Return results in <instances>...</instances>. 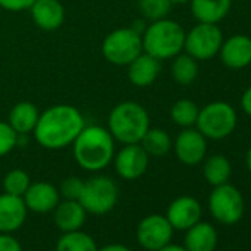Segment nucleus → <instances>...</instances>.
Listing matches in <instances>:
<instances>
[{
	"mask_svg": "<svg viewBox=\"0 0 251 251\" xmlns=\"http://www.w3.org/2000/svg\"><path fill=\"white\" fill-rule=\"evenodd\" d=\"M86 220V210L78 201L64 200L55 207V223L64 232L78 230Z\"/></svg>",
	"mask_w": 251,
	"mask_h": 251,
	"instance_id": "obj_21",
	"label": "nucleus"
},
{
	"mask_svg": "<svg viewBox=\"0 0 251 251\" xmlns=\"http://www.w3.org/2000/svg\"><path fill=\"white\" fill-rule=\"evenodd\" d=\"M202 173H204V179L210 185L219 186V185L227 183V180L232 175V166L225 155L214 154L205 160Z\"/></svg>",
	"mask_w": 251,
	"mask_h": 251,
	"instance_id": "obj_24",
	"label": "nucleus"
},
{
	"mask_svg": "<svg viewBox=\"0 0 251 251\" xmlns=\"http://www.w3.org/2000/svg\"><path fill=\"white\" fill-rule=\"evenodd\" d=\"M112 161L120 177L126 180H135L147 172L150 155L145 152L141 144H129L123 145V148L114 154Z\"/></svg>",
	"mask_w": 251,
	"mask_h": 251,
	"instance_id": "obj_10",
	"label": "nucleus"
},
{
	"mask_svg": "<svg viewBox=\"0 0 251 251\" xmlns=\"http://www.w3.org/2000/svg\"><path fill=\"white\" fill-rule=\"evenodd\" d=\"M150 127V114L139 102L124 100L109 111L106 129L123 145L139 144Z\"/></svg>",
	"mask_w": 251,
	"mask_h": 251,
	"instance_id": "obj_3",
	"label": "nucleus"
},
{
	"mask_svg": "<svg viewBox=\"0 0 251 251\" xmlns=\"http://www.w3.org/2000/svg\"><path fill=\"white\" fill-rule=\"evenodd\" d=\"M39 117L40 111L37 109V106L33 102L23 100L12 106L8 117V123L20 136H25L28 133H33Z\"/></svg>",
	"mask_w": 251,
	"mask_h": 251,
	"instance_id": "obj_19",
	"label": "nucleus"
},
{
	"mask_svg": "<svg viewBox=\"0 0 251 251\" xmlns=\"http://www.w3.org/2000/svg\"><path fill=\"white\" fill-rule=\"evenodd\" d=\"M99 251H130L127 247H124L121 244H111V245H106L103 248H100Z\"/></svg>",
	"mask_w": 251,
	"mask_h": 251,
	"instance_id": "obj_35",
	"label": "nucleus"
},
{
	"mask_svg": "<svg viewBox=\"0 0 251 251\" xmlns=\"http://www.w3.org/2000/svg\"><path fill=\"white\" fill-rule=\"evenodd\" d=\"M34 0H0V8L9 12H23L30 9Z\"/></svg>",
	"mask_w": 251,
	"mask_h": 251,
	"instance_id": "obj_32",
	"label": "nucleus"
},
{
	"mask_svg": "<svg viewBox=\"0 0 251 251\" xmlns=\"http://www.w3.org/2000/svg\"><path fill=\"white\" fill-rule=\"evenodd\" d=\"M59 197L58 188H55L52 183L36 182L28 186L23 200L27 205V210L34 213H49L59 204Z\"/></svg>",
	"mask_w": 251,
	"mask_h": 251,
	"instance_id": "obj_16",
	"label": "nucleus"
},
{
	"mask_svg": "<svg viewBox=\"0 0 251 251\" xmlns=\"http://www.w3.org/2000/svg\"><path fill=\"white\" fill-rule=\"evenodd\" d=\"M172 236H173V226L164 216L152 214L145 217L139 223L138 241L144 248L150 251H157L164 245L170 244Z\"/></svg>",
	"mask_w": 251,
	"mask_h": 251,
	"instance_id": "obj_12",
	"label": "nucleus"
},
{
	"mask_svg": "<svg viewBox=\"0 0 251 251\" xmlns=\"http://www.w3.org/2000/svg\"><path fill=\"white\" fill-rule=\"evenodd\" d=\"M56 251H98V248L92 236L84 232L73 230L65 232L59 238L56 244Z\"/></svg>",
	"mask_w": 251,
	"mask_h": 251,
	"instance_id": "obj_27",
	"label": "nucleus"
},
{
	"mask_svg": "<svg viewBox=\"0 0 251 251\" xmlns=\"http://www.w3.org/2000/svg\"><path fill=\"white\" fill-rule=\"evenodd\" d=\"M84 126V117L75 106L58 103L40 112L33 135L40 147L55 151L73 145Z\"/></svg>",
	"mask_w": 251,
	"mask_h": 251,
	"instance_id": "obj_1",
	"label": "nucleus"
},
{
	"mask_svg": "<svg viewBox=\"0 0 251 251\" xmlns=\"http://www.w3.org/2000/svg\"><path fill=\"white\" fill-rule=\"evenodd\" d=\"M236 123V111L227 102L216 100L200 108L195 126L207 139L220 141L233 133Z\"/></svg>",
	"mask_w": 251,
	"mask_h": 251,
	"instance_id": "obj_6",
	"label": "nucleus"
},
{
	"mask_svg": "<svg viewBox=\"0 0 251 251\" xmlns=\"http://www.w3.org/2000/svg\"><path fill=\"white\" fill-rule=\"evenodd\" d=\"M118 191L112 179L106 176H95L84 182L78 202L86 213L105 214L117 204Z\"/></svg>",
	"mask_w": 251,
	"mask_h": 251,
	"instance_id": "obj_7",
	"label": "nucleus"
},
{
	"mask_svg": "<svg viewBox=\"0 0 251 251\" xmlns=\"http://www.w3.org/2000/svg\"><path fill=\"white\" fill-rule=\"evenodd\" d=\"M157 251H186L185 247H179V245H172V244H167L164 245L163 248L157 250Z\"/></svg>",
	"mask_w": 251,
	"mask_h": 251,
	"instance_id": "obj_36",
	"label": "nucleus"
},
{
	"mask_svg": "<svg viewBox=\"0 0 251 251\" xmlns=\"http://www.w3.org/2000/svg\"><path fill=\"white\" fill-rule=\"evenodd\" d=\"M139 144L150 157H164L173 148L170 135L160 127H150Z\"/></svg>",
	"mask_w": 251,
	"mask_h": 251,
	"instance_id": "obj_25",
	"label": "nucleus"
},
{
	"mask_svg": "<svg viewBox=\"0 0 251 251\" xmlns=\"http://www.w3.org/2000/svg\"><path fill=\"white\" fill-rule=\"evenodd\" d=\"M73 154L77 164L87 172H100L112 161L115 141L102 126H84L73 142Z\"/></svg>",
	"mask_w": 251,
	"mask_h": 251,
	"instance_id": "obj_2",
	"label": "nucleus"
},
{
	"mask_svg": "<svg viewBox=\"0 0 251 251\" xmlns=\"http://www.w3.org/2000/svg\"><path fill=\"white\" fill-rule=\"evenodd\" d=\"M177 160L186 166L200 164L207 154V138L194 127L183 129L173 142Z\"/></svg>",
	"mask_w": 251,
	"mask_h": 251,
	"instance_id": "obj_11",
	"label": "nucleus"
},
{
	"mask_svg": "<svg viewBox=\"0 0 251 251\" xmlns=\"http://www.w3.org/2000/svg\"><path fill=\"white\" fill-rule=\"evenodd\" d=\"M189 2H191V0H170L172 5H186Z\"/></svg>",
	"mask_w": 251,
	"mask_h": 251,
	"instance_id": "obj_38",
	"label": "nucleus"
},
{
	"mask_svg": "<svg viewBox=\"0 0 251 251\" xmlns=\"http://www.w3.org/2000/svg\"><path fill=\"white\" fill-rule=\"evenodd\" d=\"M185 248L186 251H213L217 244L216 229L205 222H198L186 229Z\"/></svg>",
	"mask_w": 251,
	"mask_h": 251,
	"instance_id": "obj_22",
	"label": "nucleus"
},
{
	"mask_svg": "<svg viewBox=\"0 0 251 251\" xmlns=\"http://www.w3.org/2000/svg\"><path fill=\"white\" fill-rule=\"evenodd\" d=\"M222 62L230 70H242L251 64V37L235 34L223 40L219 50Z\"/></svg>",
	"mask_w": 251,
	"mask_h": 251,
	"instance_id": "obj_14",
	"label": "nucleus"
},
{
	"mask_svg": "<svg viewBox=\"0 0 251 251\" xmlns=\"http://www.w3.org/2000/svg\"><path fill=\"white\" fill-rule=\"evenodd\" d=\"M183 27L170 18L152 21L142 31L144 52L158 61L173 59L183 50L185 46Z\"/></svg>",
	"mask_w": 251,
	"mask_h": 251,
	"instance_id": "obj_4",
	"label": "nucleus"
},
{
	"mask_svg": "<svg viewBox=\"0 0 251 251\" xmlns=\"http://www.w3.org/2000/svg\"><path fill=\"white\" fill-rule=\"evenodd\" d=\"M0 251H23V248L14 236L0 235Z\"/></svg>",
	"mask_w": 251,
	"mask_h": 251,
	"instance_id": "obj_33",
	"label": "nucleus"
},
{
	"mask_svg": "<svg viewBox=\"0 0 251 251\" xmlns=\"http://www.w3.org/2000/svg\"><path fill=\"white\" fill-rule=\"evenodd\" d=\"M170 0H138V8L144 18L152 21L167 18L172 9Z\"/></svg>",
	"mask_w": 251,
	"mask_h": 251,
	"instance_id": "obj_28",
	"label": "nucleus"
},
{
	"mask_svg": "<svg viewBox=\"0 0 251 251\" xmlns=\"http://www.w3.org/2000/svg\"><path fill=\"white\" fill-rule=\"evenodd\" d=\"M20 135L11 127L8 121H0V157L8 155L18 145Z\"/></svg>",
	"mask_w": 251,
	"mask_h": 251,
	"instance_id": "obj_30",
	"label": "nucleus"
},
{
	"mask_svg": "<svg viewBox=\"0 0 251 251\" xmlns=\"http://www.w3.org/2000/svg\"><path fill=\"white\" fill-rule=\"evenodd\" d=\"M83 185H84V182L80 177L71 176V177H67L62 180L61 188L58 191H59V195H62L65 200L78 201L81 191H83Z\"/></svg>",
	"mask_w": 251,
	"mask_h": 251,
	"instance_id": "obj_31",
	"label": "nucleus"
},
{
	"mask_svg": "<svg viewBox=\"0 0 251 251\" xmlns=\"http://www.w3.org/2000/svg\"><path fill=\"white\" fill-rule=\"evenodd\" d=\"M172 77L173 80L180 84V86H191L197 77H198V61L195 58H192L191 55L185 53H179L173 58L172 62Z\"/></svg>",
	"mask_w": 251,
	"mask_h": 251,
	"instance_id": "obj_23",
	"label": "nucleus"
},
{
	"mask_svg": "<svg viewBox=\"0 0 251 251\" xmlns=\"http://www.w3.org/2000/svg\"><path fill=\"white\" fill-rule=\"evenodd\" d=\"M211 216L222 225H235L244 214V198L241 192L229 183L214 186L208 198Z\"/></svg>",
	"mask_w": 251,
	"mask_h": 251,
	"instance_id": "obj_9",
	"label": "nucleus"
},
{
	"mask_svg": "<svg viewBox=\"0 0 251 251\" xmlns=\"http://www.w3.org/2000/svg\"><path fill=\"white\" fill-rule=\"evenodd\" d=\"M160 71H161V61L145 52H142L127 65L129 81L136 87L151 86L158 78Z\"/></svg>",
	"mask_w": 251,
	"mask_h": 251,
	"instance_id": "obj_18",
	"label": "nucleus"
},
{
	"mask_svg": "<svg viewBox=\"0 0 251 251\" xmlns=\"http://www.w3.org/2000/svg\"><path fill=\"white\" fill-rule=\"evenodd\" d=\"M100 50L109 64L117 67H127L144 52L142 31L136 30L135 27L117 28L105 36Z\"/></svg>",
	"mask_w": 251,
	"mask_h": 251,
	"instance_id": "obj_5",
	"label": "nucleus"
},
{
	"mask_svg": "<svg viewBox=\"0 0 251 251\" xmlns=\"http://www.w3.org/2000/svg\"><path fill=\"white\" fill-rule=\"evenodd\" d=\"M200 114V106L191 99H179L170 108L172 121L182 129L194 127Z\"/></svg>",
	"mask_w": 251,
	"mask_h": 251,
	"instance_id": "obj_26",
	"label": "nucleus"
},
{
	"mask_svg": "<svg viewBox=\"0 0 251 251\" xmlns=\"http://www.w3.org/2000/svg\"><path fill=\"white\" fill-rule=\"evenodd\" d=\"M223 43V33L217 24L198 23L185 34L183 50L197 61L214 58Z\"/></svg>",
	"mask_w": 251,
	"mask_h": 251,
	"instance_id": "obj_8",
	"label": "nucleus"
},
{
	"mask_svg": "<svg viewBox=\"0 0 251 251\" xmlns=\"http://www.w3.org/2000/svg\"><path fill=\"white\" fill-rule=\"evenodd\" d=\"M30 185H31L30 176L21 169H14L8 172V175L3 179L5 192L11 195H17V197H24Z\"/></svg>",
	"mask_w": 251,
	"mask_h": 251,
	"instance_id": "obj_29",
	"label": "nucleus"
},
{
	"mask_svg": "<svg viewBox=\"0 0 251 251\" xmlns=\"http://www.w3.org/2000/svg\"><path fill=\"white\" fill-rule=\"evenodd\" d=\"M241 108L244 109V112L247 115L251 117V86L244 92V95L241 98Z\"/></svg>",
	"mask_w": 251,
	"mask_h": 251,
	"instance_id": "obj_34",
	"label": "nucleus"
},
{
	"mask_svg": "<svg viewBox=\"0 0 251 251\" xmlns=\"http://www.w3.org/2000/svg\"><path fill=\"white\" fill-rule=\"evenodd\" d=\"M28 11L33 23L43 31H55L65 21V9L59 0H34Z\"/></svg>",
	"mask_w": 251,
	"mask_h": 251,
	"instance_id": "obj_13",
	"label": "nucleus"
},
{
	"mask_svg": "<svg viewBox=\"0 0 251 251\" xmlns=\"http://www.w3.org/2000/svg\"><path fill=\"white\" fill-rule=\"evenodd\" d=\"M166 217L173 226V229L186 230L200 222L201 205L194 197H179L170 204Z\"/></svg>",
	"mask_w": 251,
	"mask_h": 251,
	"instance_id": "obj_15",
	"label": "nucleus"
},
{
	"mask_svg": "<svg viewBox=\"0 0 251 251\" xmlns=\"http://www.w3.org/2000/svg\"><path fill=\"white\" fill-rule=\"evenodd\" d=\"M27 217V205L23 197L0 195V232H14L23 226Z\"/></svg>",
	"mask_w": 251,
	"mask_h": 251,
	"instance_id": "obj_17",
	"label": "nucleus"
},
{
	"mask_svg": "<svg viewBox=\"0 0 251 251\" xmlns=\"http://www.w3.org/2000/svg\"><path fill=\"white\" fill-rule=\"evenodd\" d=\"M245 161H247V167H248V170H250V173H251V147H250V148H248V151H247Z\"/></svg>",
	"mask_w": 251,
	"mask_h": 251,
	"instance_id": "obj_37",
	"label": "nucleus"
},
{
	"mask_svg": "<svg viewBox=\"0 0 251 251\" xmlns=\"http://www.w3.org/2000/svg\"><path fill=\"white\" fill-rule=\"evenodd\" d=\"M191 11L198 23L219 24L232 8V0H191Z\"/></svg>",
	"mask_w": 251,
	"mask_h": 251,
	"instance_id": "obj_20",
	"label": "nucleus"
}]
</instances>
